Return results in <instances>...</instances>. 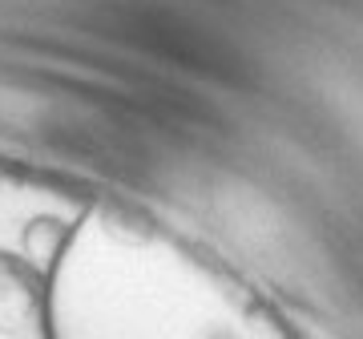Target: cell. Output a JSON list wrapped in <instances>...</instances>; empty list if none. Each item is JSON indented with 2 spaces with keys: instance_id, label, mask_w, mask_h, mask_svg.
<instances>
[{
  "instance_id": "obj_1",
  "label": "cell",
  "mask_w": 363,
  "mask_h": 339,
  "mask_svg": "<svg viewBox=\"0 0 363 339\" xmlns=\"http://www.w3.org/2000/svg\"><path fill=\"white\" fill-rule=\"evenodd\" d=\"M49 323V279L0 250V335L9 339H33Z\"/></svg>"
},
{
  "instance_id": "obj_2",
  "label": "cell",
  "mask_w": 363,
  "mask_h": 339,
  "mask_svg": "<svg viewBox=\"0 0 363 339\" xmlns=\"http://www.w3.org/2000/svg\"><path fill=\"white\" fill-rule=\"evenodd\" d=\"M69 238H73V226L65 218H57V214H33L25 222V230H21V250H25V262L28 267H37L45 279L57 271V262L65 255Z\"/></svg>"
}]
</instances>
